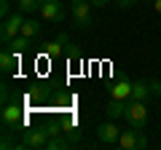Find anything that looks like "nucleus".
Returning a JSON list of instances; mask_svg holds the SVG:
<instances>
[{
	"instance_id": "obj_7",
	"label": "nucleus",
	"mask_w": 161,
	"mask_h": 150,
	"mask_svg": "<svg viewBox=\"0 0 161 150\" xmlns=\"http://www.w3.org/2000/svg\"><path fill=\"white\" fill-rule=\"evenodd\" d=\"M46 145H48V131L46 129H27V131H22V147L46 150Z\"/></svg>"
},
{
	"instance_id": "obj_8",
	"label": "nucleus",
	"mask_w": 161,
	"mask_h": 150,
	"mask_svg": "<svg viewBox=\"0 0 161 150\" xmlns=\"http://www.w3.org/2000/svg\"><path fill=\"white\" fill-rule=\"evenodd\" d=\"M22 121H24V115H22V107H19L16 102H8V104H3V126L8 129V131H14V129H19L22 126Z\"/></svg>"
},
{
	"instance_id": "obj_10",
	"label": "nucleus",
	"mask_w": 161,
	"mask_h": 150,
	"mask_svg": "<svg viewBox=\"0 0 161 150\" xmlns=\"http://www.w3.org/2000/svg\"><path fill=\"white\" fill-rule=\"evenodd\" d=\"M132 88H134V83L132 81H115L113 86H110V99H124V102H129L132 99Z\"/></svg>"
},
{
	"instance_id": "obj_11",
	"label": "nucleus",
	"mask_w": 161,
	"mask_h": 150,
	"mask_svg": "<svg viewBox=\"0 0 161 150\" xmlns=\"http://www.w3.org/2000/svg\"><path fill=\"white\" fill-rule=\"evenodd\" d=\"M16 64H19V56L11 51V48L3 46V51H0V70H3L6 75H11L14 70H16Z\"/></svg>"
},
{
	"instance_id": "obj_20",
	"label": "nucleus",
	"mask_w": 161,
	"mask_h": 150,
	"mask_svg": "<svg viewBox=\"0 0 161 150\" xmlns=\"http://www.w3.org/2000/svg\"><path fill=\"white\" fill-rule=\"evenodd\" d=\"M110 3H113V0H92L94 8H105V6H110Z\"/></svg>"
},
{
	"instance_id": "obj_2",
	"label": "nucleus",
	"mask_w": 161,
	"mask_h": 150,
	"mask_svg": "<svg viewBox=\"0 0 161 150\" xmlns=\"http://www.w3.org/2000/svg\"><path fill=\"white\" fill-rule=\"evenodd\" d=\"M124 121H126L132 129H145V123H148V102L129 99L126 113H124Z\"/></svg>"
},
{
	"instance_id": "obj_9",
	"label": "nucleus",
	"mask_w": 161,
	"mask_h": 150,
	"mask_svg": "<svg viewBox=\"0 0 161 150\" xmlns=\"http://www.w3.org/2000/svg\"><path fill=\"white\" fill-rule=\"evenodd\" d=\"M118 137H121V129L113 123V118L97 126V139L102 145H118Z\"/></svg>"
},
{
	"instance_id": "obj_14",
	"label": "nucleus",
	"mask_w": 161,
	"mask_h": 150,
	"mask_svg": "<svg viewBox=\"0 0 161 150\" xmlns=\"http://www.w3.org/2000/svg\"><path fill=\"white\" fill-rule=\"evenodd\" d=\"M40 32H43V27H40L35 19H24V24H22V35L24 38L35 40V38H40Z\"/></svg>"
},
{
	"instance_id": "obj_5",
	"label": "nucleus",
	"mask_w": 161,
	"mask_h": 150,
	"mask_svg": "<svg viewBox=\"0 0 161 150\" xmlns=\"http://www.w3.org/2000/svg\"><path fill=\"white\" fill-rule=\"evenodd\" d=\"M40 16H43V22H48V24H59L64 19V3L62 0H43V6H40Z\"/></svg>"
},
{
	"instance_id": "obj_15",
	"label": "nucleus",
	"mask_w": 161,
	"mask_h": 150,
	"mask_svg": "<svg viewBox=\"0 0 161 150\" xmlns=\"http://www.w3.org/2000/svg\"><path fill=\"white\" fill-rule=\"evenodd\" d=\"M30 43H32L30 38H24V35H16V38H14L11 43H6V48H11V51L16 54V56H22V54L30 48Z\"/></svg>"
},
{
	"instance_id": "obj_4",
	"label": "nucleus",
	"mask_w": 161,
	"mask_h": 150,
	"mask_svg": "<svg viewBox=\"0 0 161 150\" xmlns=\"http://www.w3.org/2000/svg\"><path fill=\"white\" fill-rule=\"evenodd\" d=\"M22 24H24L22 11H16V13H11L8 19H3V27H0V40H3V46L11 43L16 35H22Z\"/></svg>"
},
{
	"instance_id": "obj_12",
	"label": "nucleus",
	"mask_w": 161,
	"mask_h": 150,
	"mask_svg": "<svg viewBox=\"0 0 161 150\" xmlns=\"http://www.w3.org/2000/svg\"><path fill=\"white\" fill-rule=\"evenodd\" d=\"M67 35H59L57 40H51V43H46V48H43V51H46V56L48 59H59L62 56V51H64V46H67Z\"/></svg>"
},
{
	"instance_id": "obj_17",
	"label": "nucleus",
	"mask_w": 161,
	"mask_h": 150,
	"mask_svg": "<svg viewBox=\"0 0 161 150\" xmlns=\"http://www.w3.org/2000/svg\"><path fill=\"white\" fill-rule=\"evenodd\" d=\"M73 142H67V139H62V134H54V137H48V145L46 150H62V147H70Z\"/></svg>"
},
{
	"instance_id": "obj_3",
	"label": "nucleus",
	"mask_w": 161,
	"mask_h": 150,
	"mask_svg": "<svg viewBox=\"0 0 161 150\" xmlns=\"http://www.w3.org/2000/svg\"><path fill=\"white\" fill-rule=\"evenodd\" d=\"M145 145H148V137H145L142 129L129 126V131H121V137H118V147L121 150H142Z\"/></svg>"
},
{
	"instance_id": "obj_16",
	"label": "nucleus",
	"mask_w": 161,
	"mask_h": 150,
	"mask_svg": "<svg viewBox=\"0 0 161 150\" xmlns=\"http://www.w3.org/2000/svg\"><path fill=\"white\" fill-rule=\"evenodd\" d=\"M40 6H43V0H16V11L22 13H35L40 11Z\"/></svg>"
},
{
	"instance_id": "obj_1",
	"label": "nucleus",
	"mask_w": 161,
	"mask_h": 150,
	"mask_svg": "<svg viewBox=\"0 0 161 150\" xmlns=\"http://www.w3.org/2000/svg\"><path fill=\"white\" fill-rule=\"evenodd\" d=\"M92 0H73L70 3V16H73V24L78 29H89L94 24V13H92Z\"/></svg>"
},
{
	"instance_id": "obj_6",
	"label": "nucleus",
	"mask_w": 161,
	"mask_h": 150,
	"mask_svg": "<svg viewBox=\"0 0 161 150\" xmlns=\"http://www.w3.org/2000/svg\"><path fill=\"white\" fill-rule=\"evenodd\" d=\"M158 94H161V83L158 81H134L132 99H137V102H148L150 97H158Z\"/></svg>"
},
{
	"instance_id": "obj_13",
	"label": "nucleus",
	"mask_w": 161,
	"mask_h": 150,
	"mask_svg": "<svg viewBox=\"0 0 161 150\" xmlns=\"http://www.w3.org/2000/svg\"><path fill=\"white\" fill-rule=\"evenodd\" d=\"M126 104L129 102H124V99H110L108 102V107H105V115L108 118H124V113H126Z\"/></svg>"
},
{
	"instance_id": "obj_19",
	"label": "nucleus",
	"mask_w": 161,
	"mask_h": 150,
	"mask_svg": "<svg viewBox=\"0 0 161 150\" xmlns=\"http://www.w3.org/2000/svg\"><path fill=\"white\" fill-rule=\"evenodd\" d=\"M113 3H115L118 8H132L134 3H140V0H113Z\"/></svg>"
},
{
	"instance_id": "obj_21",
	"label": "nucleus",
	"mask_w": 161,
	"mask_h": 150,
	"mask_svg": "<svg viewBox=\"0 0 161 150\" xmlns=\"http://www.w3.org/2000/svg\"><path fill=\"white\" fill-rule=\"evenodd\" d=\"M153 8H156L158 13H161V0H153Z\"/></svg>"
},
{
	"instance_id": "obj_18",
	"label": "nucleus",
	"mask_w": 161,
	"mask_h": 150,
	"mask_svg": "<svg viewBox=\"0 0 161 150\" xmlns=\"http://www.w3.org/2000/svg\"><path fill=\"white\" fill-rule=\"evenodd\" d=\"M8 11H11V6H8V0H0V16H3V19H8V16H11Z\"/></svg>"
}]
</instances>
